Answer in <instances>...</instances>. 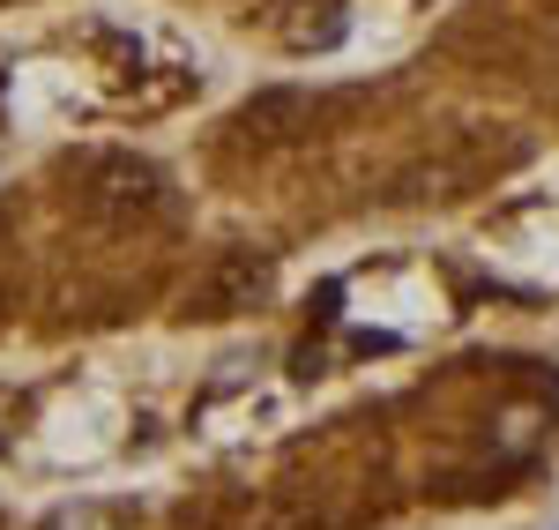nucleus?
<instances>
[{"instance_id":"nucleus-1","label":"nucleus","mask_w":559,"mask_h":530,"mask_svg":"<svg viewBox=\"0 0 559 530\" xmlns=\"http://www.w3.org/2000/svg\"><path fill=\"white\" fill-rule=\"evenodd\" d=\"M83 202L97 217H150V210H165V173L150 157H90Z\"/></svg>"}]
</instances>
